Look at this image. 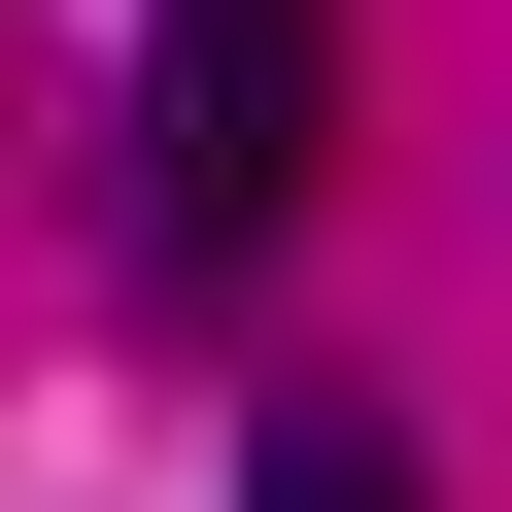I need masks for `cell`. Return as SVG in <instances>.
Masks as SVG:
<instances>
[{
  "label": "cell",
  "mask_w": 512,
  "mask_h": 512,
  "mask_svg": "<svg viewBox=\"0 0 512 512\" xmlns=\"http://www.w3.org/2000/svg\"><path fill=\"white\" fill-rule=\"evenodd\" d=\"M239 512H444V478H410L376 410H274V444H239Z\"/></svg>",
  "instance_id": "7a4b0ae2"
},
{
  "label": "cell",
  "mask_w": 512,
  "mask_h": 512,
  "mask_svg": "<svg viewBox=\"0 0 512 512\" xmlns=\"http://www.w3.org/2000/svg\"><path fill=\"white\" fill-rule=\"evenodd\" d=\"M308 137H342V0H171L137 35V274L308 239Z\"/></svg>",
  "instance_id": "6da1fadb"
}]
</instances>
